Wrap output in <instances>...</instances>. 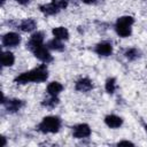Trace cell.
<instances>
[{
	"label": "cell",
	"mask_w": 147,
	"mask_h": 147,
	"mask_svg": "<svg viewBox=\"0 0 147 147\" xmlns=\"http://www.w3.org/2000/svg\"><path fill=\"white\" fill-rule=\"evenodd\" d=\"M42 44H44V33L42 32H36L30 37L29 41L26 42V48L32 52L33 49H36L38 46H40Z\"/></svg>",
	"instance_id": "52a82bcc"
},
{
	"label": "cell",
	"mask_w": 147,
	"mask_h": 147,
	"mask_svg": "<svg viewBox=\"0 0 147 147\" xmlns=\"http://www.w3.org/2000/svg\"><path fill=\"white\" fill-rule=\"evenodd\" d=\"M47 47H48L49 49L55 51V52H62V51H64V45L61 42V40H59V39H56V38L49 40V41L47 42Z\"/></svg>",
	"instance_id": "ac0fdd59"
},
{
	"label": "cell",
	"mask_w": 147,
	"mask_h": 147,
	"mask_svg": "<svg viewBox=\"0 0 147 147\" xmlns=\"http://www.w3.org/2000/svg\"><path fill=\"white\" fill-rule=\"evenodd\" d=\"M59 102H60V100L57 99V96L51 95L49 98H46V99L42 100L41 106L42 107H46L47 109H53V108H55L59 105Z\"/></svg>",
	"instance_id": "e0dca14e"
},
{
	"label": "cell",
	"mask_w": 147,
	"mask_h": 147,
	"mask_svg": "<svg viewBox=\"0 0 147 147\" xmlns=\"http://www.w3.org/2000/svg\"><path fill=\"white\" fill-rule=\"evenodd\" d=\"M32 53L34 54V56H36L37 59H39V60L42 61L44 63H48V62H51V61L53 60L51 53H49L48 49L44 46V44L40 45V46H38L36 49H33Z\"/></svg>",
	"instance_id": "5b68a950"
},
{
	"label": "cell",
	"mask_w": 147,
	"mask_h": 147,
	"mask_svg": "<svg viewBox=\"0 0 147 147\" xmlns=\"http://www.w3.org/2000/svg\"><path fill=\"white\" fill-rule=\"evenodd\" d=\"M105 123L111 129H117L123 124V119L116 115H107L105 117Z\"/></svg>",
	"instance_id": "8fae6325"
},
{
	"label": "cell",
	"mask_w": 147,
	"mask_h": 147,
	"mask_svg": "<svg viewBox=\"0 0 147 147\" xmlns=\"http://www.w3.org/2000/svg\"><path fill=\"white\" fill-rule=\"evenodd\" d=\"M47 77H48V70H47L46 63H44V64L36 67L34 69H32L30 71L18 75L14 82L16 84H26L30 82L40 83V82H45L47 79Z\"/></svg>",
	"instance_id": "6da1fadb"
},
{
	"label": "cell",
	"mask_w": 147,
	"mask_h": 147,
	"mask_svg": "<svg viewBox=\"0 0 147 147\" xmlns=\"http://www.w3.org/2000/svg\"><path fill=\"white\" fill-rule=\"evenodd\" d=\"M72 134L75 138H78V139L87 138L91 134V129L87 124H78L72 127Z\"/></svg>",
	"instance_id": "ba28073f"
},
{
	"label": "cell",
	"mask_w": 147,
	"mask_h": 147,
	"mask_svg": "<svg viewBox=\"0 0 147 147\" xmlns=\"http://www.w3.org/2000/svg\"><path fill=\"white\" fill-rule=\"evenodd\" d=\"M83 1L84 3H87V5H92V3H96V0H80Z\"/></svg>",
	"instance_id": "603a6c76"
},
{
	"label": "cell",
	"mask_w": 147,
	"mask_h": 147,
	"mask_svg": "<svg viewBox=\"0 0 147 147\" xmlns=\"http://www.w3.org/2000/svg\"><path fill=\"white\" fill-rule=\"evenodd\" d=\"M134 20L132 16H122L116 21L115 30L116 33L123 38L129 37L131 34V26L133 24Z\"/></svg>",
	"instance_id": "3957f363"
},
{
	"label": "cell",
	"mask_w": 147,
	"mask_h": 147,
	"mask_svg": "<svg viewBox=\"0 0 147 147\" xmlns=\"http://www.w3.org/2000/svg\"><path fill=\"white\" fill-rule=\"evenodd\" d=\"M145 129H146V131H147V125H146V126H145Z\"/></svg>",
	"instance_id": "484cf974"
},
{
	"label": "cell",
	"mask_w": 147,
	"mask_h": 147,
	"mask_svg": "<svg viewBox=\"0 0 147 147\" xmlns=\"http://www.w3.org/2000/svg\"><path fill=\"white\" fill-rule=\"evenodd\" d=\"M20 42L21 37L15 32H8L2 37V45L5 47H16Z\"/></svg>",
	"instance_id": "8992f818"
},
{
	"label": "cell",
	"mask_w": 147,
	"mask_h": 147,
	"mask_svg": "<svg viewBox=\"0 0 147 147\" xmlns=\"http://www.w3.org/2000/svg\"><path fill=\"white\" fill-rule=\"evenodd\" d=\"M117 145L118 146H133V144L131 141H119Z\"/></svg>",
	"instance_id": "7402d4cb"
},
{
	"label": "cell",
	"mask_w": 147,
	"mask_h": 147,
	"mask_svg": "<svg viewBox=\"0 0 147 147\" xmlns=\"http://www.w3.org/2000/svg\"><path fill=\"white\" fill-rule=\"evenodd\" d=\"M124 55H125V57L129 61H134V60H137V59L140 57V52L137 48H129V49L125 51Z\"/></svg>",
	"instance_id": "d6986e66"
},
{
	"label": "cell",
	"mask_w": 147,
	"mask_h": 147,
	"mask_svg": "<svg viewBox=\"0 0 147 147\" xmlns=\"http://www.w3.org/2000/svg\"><path fill=\"white\" fill-rule=\"evenodd\" d=\"M2 103L6 108L7 111L9 113H16L23 106H24V102L20 99H9V100H6V98L3 96L2 99Z\"/></svg>",
	"instance_id": "277c9868"
},
{
	"label": "cell",
	"mask_w": 147,
	"mask_h": 147,
	"mask_svg": "<svg viewBox=\"0 0 147 147\" xmlns=\"http://www.w3.org/2000/svg\"><path fill=\"white\" fill-rule=\"evenodd\" d=\"M15 62L14 54L10 52H2L1 54V64L3 67H11Z\"/></svg>",
	"instance_id": "2e32d148"
},
{
	"label": "cell",
	"mask_w": 147,
	"mask_h": 147,
	"mask_svg": "<svg viewBox=\"0 0 147 147\" xmlns=\"http://www.w3.org/2000/svg\"><path fill=\"white\" fill-rule=\"evenodd\" d=\"M6 145V139H5V137H2V146H5Z\"/></svg>",
	"instance_id": "d4e9b609"
},
{
	"label": "cell",
	"mask_w": 147,
	"mask_h": 147,
	"mask_svg": "<svg viewBox=\"0 0 147 147\" xmlns=\"http://www.w3.org/2000/svg\"><path fill=\"white\" fill-rule=\"evenodd\" d=\"M52 33H53V36H54L56 39H59V40H67V39L69 38V32H68V30H67L65 28H63V26L54 28V29L52 30Z\"/></svg>",
	"instance_id": "4fadbf2b"
},
{
	"label": "cell",
	"mask_w": 147,
	"mask_h": 147,
	"mask_svg": "<svg viewBox=\"0 0 147 147\" xmlns=\"http://www.w3.org/2000/svg\"><path fill=\"white\" fill-rule=\"evenodd\" d=\"M61 127V119L57 116H47L38 125V130L44 133H55Z\"/></svg>",
	"instance_id": "7a4b0ae2"
},
{
	"label": "cell",
	"mask_w": 147,
	"mask_h": 147,
	"mask_svg": "<svg viewBox=\"0 0 147 147\" xmlns=\"http://www.w3.org/2000/svg\"><path fill=\"white\" fill-rule=\"evenodd\" d=\"M116 90V79L115 78H108L106 82V91L108 93H114Z\"/></svg>",
	"instance_id": "ffe728a7"
},
{
	"label": "cell",
	"mask_w": 147,
	"mask_h": 147,
	"mask_svg": "<svg viewBox=\"0 0 147 147\" xmlns=\"http://www.w3.org/2000/svg\"><path fill=\"white\" fill-rule=\"evenodd\" d=\"M39 9H40L41 13H44L45 15H48V16L55 15V14H57V13L60 11V9H59L53 2L47 3V5H41V6L39 7Z\"/></svg>",
	"instance_id": "5bb4252c"
},
{
	"label": "cell",
	"mask_w": 147,
	"mask_h": 147,
	"mask_svg": "<svg viewBox=\"0 0 147 147\" xmlns=\"http://www.w3.org/2000/svg\"><path fill=\"white\" fill-rule=\"evenodd\" d=\"M16 2H18L20 5H28L30 2V0H15Z\"/></svg>",
	"instance_id": "cb8c5ba5"
},
{
	"label": "cell",
	"mask_w": 147,
	"mask_h": 147,
	"mask_svg": "<svg viewBox=\"0 0 147 147\" xmlns=\"http://www.w3.org/2000/svg\"><path fill=\"white\" fill-rule=\"evenodd\" d=\"M52 2H53L60 10L67 8V6H68V0H53Z\"/></svg>",
	"instance_id": "44dd1931"
},
{
	"label": "cell",
	"mask_w": 147,
	"mask_h": 147,
	"mask_svg": "<svg viewBox=\"0 0 147 147\" xmlns=\"http://www.w3.org/2000/svg\"><path fill=\"white\" fill-rule=\"evenodd\" d=\"M94 51L100 56H108V55H110L113 53V46L108 41H102V42H99L95 46Z\"/></svg>",
	"instance_id": "9c48e42d"
},
{
	"label": "cell",
	"mask_w": 147,
	"mask_h": 147,
	"mask_svg": "<svg viewBox=\"0 0 147 147\" xmlns=\"http://www.w3.org/2000/svg\"><path fill=\"white\" fill-rule=\"evenodd\" d=\"M62 90H63V85L61 83H59V82H52L47 86L48 94L49 95H54V96H57Z\"/></svg>",
	"instance_id": "9a60e30c"
},
{
	"label": "cell",
	"mask_w": 147,
	"mask_h": 147,
	"mask_svg": "<svg viewBox=\"0 0 147 147\" xmlns=\"http://www.w3.org/2000/svg\"><path fill=\"white\" fill-rule=\"evenodd\" d=\"M75 88L78 92H88L93 88V85H92V82L88 78H80L76 82Z\"/></svg>",
	"instance_id": "30bf717a"
},
{
	"label": "cell",
	"mask_w": 147,
	"mask_h": 147,
	"mask_svg": "<svg viewBox=\"0 0 147 147\" xmlns=\"http://www.w3.org/2000/svg\"><path fill=\"white\" fill-rule=\"evenodd\" d=\"M37 28V23L33 18H26L20 23V29L23 32H31Z\"/></svg>",
	"instance_id": "7c38bea8"
}]
</instances>
